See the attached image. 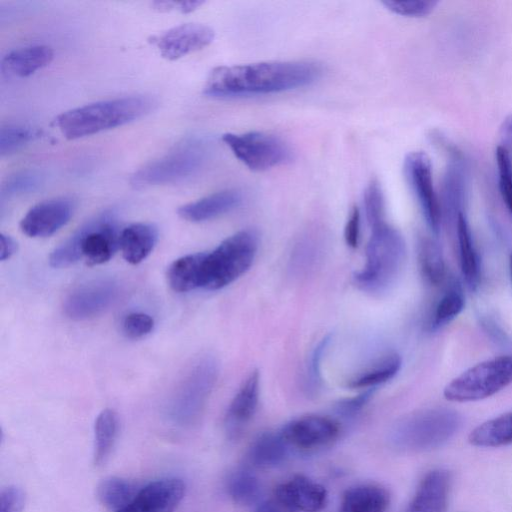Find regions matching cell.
Instances as JSON below:
<instances>
[{"label": "cell", "mask_w": 512, "mask_h": 512, "mask_svg": "<svg viewBox=\"0 0 512 512\" xmlns=\"http://www.w3.org/2000/svg\"><path fill=\"white\" fill-rule=\"evenodd\" d=\"M74 209L75 203L68 197L42 201L31 207L24 215L20 228L29 237L51 236L69 222Z\"/></svg>", "instance_id": "obj_15"}, {"label": "cell", "mask_w": 512, "mask_h": 512, "mask_svg": "<svg viewBox=\"0 0 512 512\" xmlns=\"http://www.w3.org/2000/svg\"><path fill=\"white\" fill-rule=\"evenodd\" d=\"M290 452L279 431L267 432L252 443L247 460L255 468H272L285 462Z\"/></svg>", "instance_id": "obj_25"}, {"label": "cell", "mask_w": 512, "mask_h": 512, "mask_svg": "<svg viewBox=\"0 0 512 512\" xmlns=\"http://www.w3.org/2000/svg\"><path fill=\"white\" fill-rule=\"evenodd\" d=\"M39 136V131L27 125L7 124L0 131V154L10 155Z\"/></svg>", "instance_id": "obj_35"}, {"label": "cell", "mask_w": 512, "mask_h": 512, "mask_svg": "<svg viewBox=\"0 0 512 512\" xmlns=\"http://www.w3.org/2000/svg\"><path fill=\"white\" fill-rule=\"evenodd\" d=\"M204 2L198 0L190 1H154L152 6L161 12L179 11L181 13H190L198 9Z\"/></svg>", "instance_id": "obj_45"}, {"label": "cell", "mask_w": 512, "mask_h": 512, "mask_svg": "<svg viewBox=\"0 0 512 512\" xmlns=\"http://www.w3.org/2000/svg\"><path fill=\"white\" fill-rule=\"evenodd\" d=\"M120 288L113 280H97L74 289L64 301V312L73 320L93 318L109 309L118 299Z\"/></svg>", "instance_id": "obj_13"}, {"label": "cell", "mask_w": 512, "mask_h": 512, "mask_svg": "<svg viewBox=\"0 0 512 512\" xmlns=\"http://www.w3.org/2000/svg\"><path fill=\"white\" fill-rule=\"evenodd\" d=\"M273 497L291 512H319L327 503L326 489L303 475H295L279 484Z\"/></svg>", "instance_id": "obj_17"}, {"label": "cell", "mask_w": 512, "mask_h": 512, "mask_svg": "<svg viewBox=\"0 0 512 512\" xmlns=\"http://www.w3.org/2000/svg\"><path fill=\"white\" fill-rule=\"evenodd\" d=\"M404 172L429 229L434 234H438L441 225V207L433 185L429 156L423 151L408 153L404 159Z\"/></svg>", "instance_id": "obj_11"}, {"label": "cell", "mask_w": 512, "mask_h": 512, "mask_svg": "<svg viewBox=\"0 0 512 512\" xmlns=\"http://www.w3.org/2000/svg\"><path fill=\"white\" fill-rule=\"evenodd\" d=\"M54 57L46 45H30L10 51L1 60V71L12 77L24 78L46 67Z\"/></svg>", "instance_id": "obj_21"}, {"label": "cell", "mask_w": 512, "mask_h": 512, "mask_svg": "<svg viewBox=\"0 0 512 512\" xmlns=\"http://www.w3.org/2000/svg\"><path fill=\"white\" fill-rule=\"evenodd\" d=\"M223 142L252 171H266L292 161L293 152L281 137L263 132L225 133Z\"/></svg>", "instance_id": "obj_9"}, {"label": "cell", "mask_w": 512, "mask_h": 512, "mask_svg": "<svg viewBox=\"0 0 512 512\" xmlns=\"http://www.w3.org/2000/svg\"><path fill=\"white\" fill-rule=\"evenodd\" d=\"M469 442L478 447H499L512 443V411L477 426Z\"/></svg>", "instance_id": "obj_27"}, {"label": "cell", "mask_w": 512, "mask_h": 512, "mask_svg": "<svg viewBox=\"0 0 512 512\" xmlns=\"http://www.w3.org/2000/svg\"><path fill=\"white\" fill-rule=\"evenodd\" d=\"M465 296L461 283L452 278L439 298L431 316L430 328L438 330L451 323L463 311Z\"/></svg>", "instance_id": "obj_29"}, {"label": "cell", "mask_w": 512, "mask_h": 512, "mask_svg": "<svg viewBox=\"0 0 512 512\" xmlns=\"http://www.w3.org/2000/svg\"><path fill=\"white\" fill-rule=\"evenodd\" d=\"M158 230L150 223H134L120 232L119 248L124 259L131 264L142 262L153 251Z\"/></svg>", "instance_id": "obj_22"}, {"label": "cell", "mask_w": 512, "mask_h": 512, "mask_svg": "<svg viewBox=\"0 0 512 512\" xmlns=\"http://www.w3.org/2000/svg\"><path fill=\"white\" fill-rule=\"evenodd\" d=\"M154 327L153 318L143 312H132L125 316L122 323L123 332L130 338H141L149 334Z\"/></svg>", "instance_id": "obj_40"}, {"label": "cell", "mask_w": 512, "mask_h": 512, "mask_svg": "<svg viewBox=\"0 0 512 512\" xmlns=\"http://www.w3.org/2000/svg\"><path fill=\"white\" fill-rule=\"evenodd\" d=\"M382 4L395 14L406 17H425L429 15L437 6V1L426 0H408L395 1L385 0Z\"/></svg>", "instance_id": "obj_38"}, {"label": "cell", "mask_w": 512, "mask_h": 512, "mask_svg": "<svg viewBox=\"0 0 512 512\" xmlns=\"http://www.w3.org/2000/svg\"><path fill=\"white\" fill-rule=\"evenodd\" d=\"M450 486L449 474L441 469L428 472L421 480L407 512H445Z\"/></svg>", "instance_id": "obj_20"}, {"label": "cell", "mask_w": 512, "mask_h": 512, "mask_svg": "<svg viewBox=\"0 0 512 512\" xmlns=\"http://www.w3.org/2000/svg\"><path fill=\"white\" fill-rule=\"evenodd\" d=\"M418 262L422 277L431 286L441 285L446 277V266L439 244L431 238H422L418 246Z\"/></svg>", "instance_id": "obj_31"}, {"label": "cell", "mask_w": 512, "mask_h": 512, "mask_svg": "<svg viewBox=\"0 0 512 512\" xmlns=\"http://www.w3.org/2000/svg\"><path fill=\"white\" fill-rule=\"evenodd\" d=\"M365 215L370 227L385 223V202L379 182L371 180L363 195Z\"/></svg>", "instance_id": "obj_36"}, {"label": "cell", "mask_w": 512, "mask_h": 512, "mask_svg": "<svg viewBox=\"0 0 512 512\" xmlns=\"http://www.w3.org/2000/svg\"><path fill=\"white\" fill-rule=\"evenodd\" d=\"M510 128H511V132H512V122H510Z\"/></svg>", "instance_id": "obj_50"}, {"label": "cell", "mask_w": 512, "mask_h": 512, "mask_svg": "<svg viewBox=\"0 0 512 512\" xmlns=\"http://www.w3.org/2000/svg\"><path fill=\"white\" fill-rule=\"evenodd\" d=\"M509 270H510V276H511V281H512V253L509 258Z\"/></svg>", "instance_id": "obj_49"}, {"label": "cell", "mask_w": 512, "mask_h": 512, "mask_svg": "<svg viewBox=\"0 0 512 512\" xmlns=\"http://www.w3.org/2000/svg\"><path fill=\"white\" fill-rule=\"evenodd\" d=\"M205 252L185 255L175 260L167 270V280L176 292L202 288Z\"/></svg>", "instance_id": "obj_26"}, {"label": "cell", "mask_w": 512, "mask_h": 512, "mask_svg": "<svg viewBox=\"0 0 512 512\" xmlns=\"http://www.w3.org/2000/svg\"><path fill=\"white\" fill-rule=\"evenodd\" d=\"M495 158L500 194L512 216V158L504 146L496 148Z\"/></svg>", "instance_id": "obj_37"}, {"label": "cell", "mask_w": 512, "mask_h": 512, "mask_svg": "<svg viewBox=\"0 0 512 512\" xmlns=\"http://www.w3.org/2000/svg\"><path fill=\"white\" fill-rule=\"evenodd\" d=\"M512 383V355L482 361L451 380L444 397L452 402H473L488 398Z\"/></svg>", "instance_id": "obj_8"}, {"label": "cell", "mask_w": 512, "mask_h": 512, "mask_svg": "<svg viewBox=\"0 0 512 512\" xmlns=\"http://www.w3.org/2000/svg\"><path fill=\"white\" fill-rule=\"evenodd\" d=\"M321 75V65L311 61H265L219 66L209 73L203 93L214 98L280 93L309 86Z\"/></svg>", "instance_id": "obj_1"}, {"label": "cell", "mask_w": 512, "mask_h": 512, "mask_svg": "<svg viewBox=\"0 0 512 512\" xmlns=\"http://www.w3.org/2000/svg\"><path fill=\"white\" fill-rule=\"evenodd\" d=\"M461 424L460 415L448 408H431L401 419L390 432L391 444L402 451H426L447 442Z\"/></svg>", "instance_id": "obj_5"}, {"label": "cell", "mask_w": 512, "mask_h": 512, "mask_svg": "<svg viewBox=\"0 0 512 512\" xmlns=\"http://www.w3.org/2000/svg\"><path fill=\"white\" fill-rule=\"evenodd\" d=\"M227 492L235 503L242 506H253L261 498L262 487L253 472L248 469H239L229 476Z\"/></svg>", "instance_id": "obj_32"}, {"label": "cell", "mask_w": 512, "mask_h": 512, "mask_svg": "<svg viewBox=\"0 0 512 512\" xmlns=\"http://www.w3.org/2000/svg\"><path fill=\"white\" fill-rule=\"evenodd\" d=\"M465 193V179L461 164L454 161L447 168L444 182L445 205L449 213L457 216L462 211Z\"/></svg>", "instance_id": "obj_34"}, {"label": "cell", "mask_w": 512, "mask_h": 512, "mask_svg": "<svg viewBox=\"0 0 512 512\" xmlns=\"http://www.w3.org/2000/svg\"><path fill=\"white\" fill-rule=\"evenodd\" d=\"M242 200L243 194L240 190L226 189L182 205L177 212L186 221L204 222L232 211Z\"/></svg>", "instance_id": "obj_19"}, {"label": "cell", "mask_w": 512, "mask_h": 512, "mask_svg": "<svg viewBox=\"0 0 512 512\" xmlns=\"http://www.w3.org/2000/svg\"><path fill=\"white\" fill-rule=\"evenodd\" d=\"M330 339L331 338L329 335L323 337L319 341V343L315 346V348L313 349V351L310 355V359H309L308 366H307V377H306L307 385H306V387L311 393L316 392L320 387L321 360H322L323 354L330 342Z\"/></svg>", "instance_id": "obj_39"}, {"label": "cell", "mask_w": 512, "mask_h": 512, "mask_svg": "<svg viewBox=\"0 0 512 512\" xmlns=\"http://www.w3.org/2000/svg\"><path fill=\"white\" fill-rule=\"evenodd\" d=\"M209 155V145L202 138L190 137L169 152L137 170L131 177L135 188L173 184L198 173Z\"/></svg>", "instance_id": "obj_7"}, {"label": "cell", "mask_w": 512, "mask_h": 512, "mask_svg": "<svg viewBox=\"0 0 512 512\" xmlns=\"http://www.w3.org/2000/svg\"><path fill=\"white\" fill-rule=\"evenodd\" d=\"M141 487L134 481L111 476L98 484L97 497L107 509L118 512L133 500Z\"/></svg>", "instance_id": "obj_28"}, {"label": "cell", "mask_w": 512, "mask_h": 512, "mask_svg": "<svg viewBox=\"0 0 512 512\" xmlns=\"http://www.w3.org/2000/svg\"><path fill=\"white\" fill-rule=\"evenodd\" d=\"M303 244L294 253L293 262H295L297 269L309 268L318 254L317 248L313 247L310 242L305 241Z\"/></svg>", "instance_id": "obj_46"}, {"label": "cell", "mask_w": 512, "mask_h": 512, "mask_svg": "<svg viewBox=\"0 0 512 512\" xmlns=\"http://www.w3.org/2000/svg\"><path fill=\"white\" fill-rule=\"evenodd\" d=\"M344 238L349 247H358L360 241V211L357 206H353L349 213L344 229Z\"/></svg>", "instance_id": "obj_44"}, {"label": "cell", "mask_w": 512, "mask_h": 512, "mask_svg": "<svg viewBox=\"0 0 512 512\" xmlns=\"http://www.w3.org/2000/svg\"><path fill=\"white\" fill-rule=\"evenodd\" d=\"M40 183L39 175L34 172H21L11 176L3 185L2 195H16L25 193L34 188Z\"/></svg>", "instance_id": "obj_41"}, {"label": "cell", "mask_w": 512, "mask_h": 512, "mask_svg": "<svg viewBox=\"0 0 512 512\" xmlns=\"http://www.w3.org/2000/svg\"><path fill=\"white\" fill-rule=\"evenodd\" d=\"M185 494L178 478H163L142 486L133 500L118 512H174Z\"/></svg>", "instance_id": "obj_16"}, {"label": "cell", "mask_w": 512, "mask_h": 512, "mask_svg": "<svg viewBox=\"0 0 512 512\" xmlns=\"http://www.w3.org/2000/svg\"><path fill=\"white\" fill-rule=\"evenodd\" d=\"M389 501V493L383 487L360 484L344 492L340 512H386Z\"/></svg>", "instance_id": "obj_24"}, {"label": "cell", "mask_w": 512, "mask_h": 512, "mask_svg": "<svg viewBox=\"0 0 512 512\" xmlns=\"http://www.w3.org/2000/svg\"><path fill=\"white\" fill-rule=\"evenodd\" d=\"M456 226L461 273L468 289L475 292L481 282V265L464 212L457 216Z\"/></svg>", "instance_id": "obj_23"}, {"label": "cell", "mask_w": 512, "mask_h": 512, "mask_svg": "<svg viewBox=\"0 0 512 512\" xmlns=\"http://www.w3.org/2000/svg\"><path fill=\"white\" fill-rule=\"evenodd\" d=\"M279 433L291 451L311 452L336 441L340 435V425L328 416L311 414L291 420Z\"/></svg>", "instance_id": "obj_12"}, {"label": "cell", "mask_w": 512, "mask_h": 512, "mask_svg": "<svg viewBox=\"0 0 512 512\" xmlns=\"http://www.w3.org/2000/svg\"><path fill=\"white\" fill-rule=\"evenodd\" d=\"M120 232L113 213L97 215L57 246L49 263L54 268H64L84 258L90 266L103 264L119 248Z\"/></svg>", "instance_id": "obj_3"}, {"label": "cell", "mask_w": 512, "mask_h": 512, "mask_svg": "<svg viewBox=\"0 0 512 512\" xmlns=\"http://www.w3.org/2000/svg\"><path fill=\"white\" fill-rule=\"evenodd\" d=\"M366 261L354 276L356 285L367 292L386 290L401 271L405 259L402 235L387 222L371 228Z\"/></svg>", "instance_id": "obj_4"}, {"label": "cell", "mask_w": 512, "mask_h": 512, "mask_svg": "<svg viewBox=\"0 0 512 512\" xmlns=\"http://www.w3.org/2000/svg\"><path fill=\"white\" fill-rule=\"evenodd\" d=\"M156 106V99L147 95L103 100L60 114L56 124L65 138L77 139L133 122Z\"/></svg>", "instance_id": "obj_2"}, {"label": "cell", "mask_w": 512, "mask_h": 512, "mask_svg": "<svg viewBox=\"0 0 512 512\" xmlns=\"http://www.w3.org/2000/svg\"><path fill=\"white\" fill-rule=\"evenodd\" d=\"M256 512H291L284 505H282L279 501H277L273 496L259 505Z\"/></svg>", "instance_id": "obj_48"}, {"label": "cell", "mask_w": 512, "mask_h": 512, "mask_svg": "<svg viewBox=\"0 0 512 512\" xmlns=\"http://www.w3.org/2000/svg\"><path fill=\"white\" fill-rule=\"evenodd\" d=\"M118 416L112 409H105L94 424V464L101 466L108 460L117 437Z\"/></svg>", "instance_id": "obj_30"}, {"label": "cell", "mask_w": 512, "mask_h": 512, "mask_svg": "<svg viewBox=\"0 0 512 512\" xmlns=\"http://www.w3.org/2000/svg\"><path fill=\"white\" fill-rule=\"evenodd\" d=\"M259 237L245 229L223 240L213 251L205 252L202 288L221 289L243 275L257 254Z\"/></svg>", "instance_id": "obj_6"}, {"label": "cell", "mask_w": 512, "mask_h": 512, "mask_svg": "<svg viewBox=\"0 0 512 512\" xmlns=\"http://www.w3.org/2000/svg\"><path fill=\"white\" fill-rule=\"evenodd\" d=\"M374 389H367L361 394L345 399L337 405V412L345 417H350L358 413L370 400Z\"/></svg>", "instance_id": "obj_43"}, {"label": "cell", "mask_w": 512, "mask_h": 512, "mask_svg": "<svg viewBox=\"0 0 512 512\" xmlns=\"http://www.w3.org/2000/svg\"><path fill=\"white\" fill-rule=\"evenodd\" d=\"M214 36L213 29L207 25L185 23L153 37L152 43L163 58L177 60L205 48L213 41Z\"/></svg>", "instance_id": "obj_14"}, {"label": "cell", "mask_w": 512, "mask_h": 512, "mask_svg": "<svg viewBox=\"0 0 512 512\" xmlns=\"http://www.w3.org/2000/svg\"><path fill=\"white\" fill-rule=\"evenodd\" d=\"M0 259L7 260L13 256L17 250V243L9 235H0Z\"/></svg>", "instance_id": "obj_47"}, {"label": "cell", "mask_w": 512, "mask_h": 512, "mask_svg": "<svg viewBox=\"0 0 512 512\" xmlns=\"http://www.w3.org/2000/svg\"><path fill=\"white\" fill-rule=\"evenodd\" d=\"M259 385V372L254 370L232 399L225 417L226 431L231 438L237 437L253 418L259 401Z\"/></svg>", "instance_id": "obj_18"}, {"label": "cell", "mask_w": 512, "mask_h": 512, "mask_svg": "<svg viewBox=\"0 0 512 512\" xmlns=\"http://www.w3.org/2000/svg\"><path fill=\"white\" fill-rule=\"evenodd\" d=\"M218 376V363L212 356L197 360L175 389L170 405L174 421L190 423L201 413Z\"/></svg>", "instance_id": "obj_10"}, {"label": "cell", "mask_w": 512, "mask_h": 512, "mask_svg": "<svg viewBox=\"0 0 512 512\" xmlns=\"http://www.w3.org/2000/svg\"><path fill=\"white\" fill-rule=\"evenodd\" d=\"M401 364L402 360L398 354H388L372 368L352 379L348 386L351 388L372 389L392 379L399 372Z\"/></svg>", "instance_id": "obj_33"}, {"label": "cell", "mask_w": 512, "mask_h": 512, "mask_svg": "<svg viewBox=\"0 0 512 512\" xmlns=\"http://www.w3.org/2000/svg\"><path fill=\"white\" fill-rule=\"evenodd\" d=\"M25 492L17 486H8L0 493V512H22L25 506Z\"/></svg>", "instance_id": "obj_42"}]
</instances>
